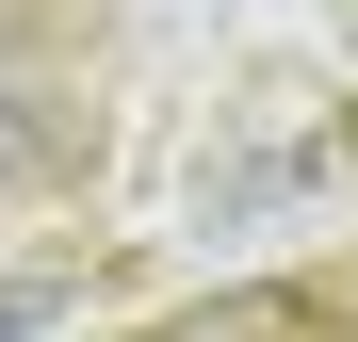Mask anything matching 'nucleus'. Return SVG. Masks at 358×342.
Segmentation results:
<instances>
[{
    "instance_id": "nucleus-1",
    "label": "nucleus",
    "mask_w": 358,
    "mask_h": 342,
    "mask_svg": "<svg viewBox=\"0 0 358 342\" xmlns=\"http://www.w3.org/2000/svg\"><path fill=\"white\" fill-rule=\"evenodd\" d=\"M49 326V294H33V277H0V342H33Z\"/></svg>"
}]
</instances>
